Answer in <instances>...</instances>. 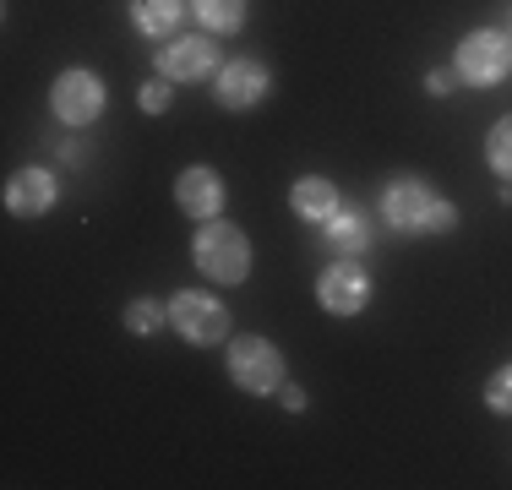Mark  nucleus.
<instances>
[{
    "mask_svg": "<svg viewBox=\"0 0 512 490\" xmlns=\"http://www.w3.org/2000/svg\"><path fill=\"white\" fill-rule=\"evenodd\" d=\"M142 109H148V115H164V109H169V88H164V82H148V88H142Z\"/></svg>",
    "mask_w": 512,
    "mask_h": 490,
    "instance_id": "obj_20",
    "label": "nucleus"
},
{
    "mask_svg": "<svg viewBox=\"0 0 512 490\" xmlns=\"http://www.w3.org/2000/svg\"><path fill=\"white\" fill-rule=\"evenodd\" d=\"M158 322H164V311H158L153 300H137V305L126 311V327H131V333H153Z\"/></svg>",
    "mask_w": 512,
    "mask_h": 490,
    "instance_id": "obj_18",
    "label": "nucleus"
},
{
    "mask_svg": "<svg viewBox=\"0 0 512 490\" xmlns=\"http://www.w3.org/2000/svg\"><path fill=\"white\" fill-rule=\"evenodd\" d=\"M191 6L207 22V33H235L246 22V0H191Z\"/></svg>",
    "mask_w": 512,
    "mask_h": 490,
    "instance_id": "obj_14",
    "label": "nucleus"
},
{
    "mask_svg": "<svg viewBox=\"0 0 512 490\" xmlns=\"http://www.w3.org/2000/svg\"><path fill=\"white\" fill-rule=\"evenodd\" d=\"M485 158H491V169H496V175H512V115H502V120L491 126Z\"/></svg>",
    "mask_w": 512,
    "mask_h": 490,
    "instance_id": "obj_16",
    "label": "nucleus"
},
{
    "mask_svg": "<svg viewBox=\"0 0 512 490\" xmlns=\"http://www.w3.org/2000/svg\"><path fill=\"white\" fill-rule=\"evenodd\" d=\"M158 66H164V77H175V82L207 77V71L218 66V44H207V39H175V44H164Z\"/></svg>",
    "mask_w": 512,
    "mask_h": 490,
    "instance_id": "obj_10",
    "label": "nucleus"
},
{
    "mask_svg": "<svg viewBox=\"0 0 512 490\" xmlns=\"http://www.w3.org/2000/svg\"><path fill=\"white\" fill-rule=\"evenodd\" d=\"M512 71V39L507 33H469V39L458 44V77L469 82H502Z\"/></svg>",
    "mask_w": 512,
    "mask_h": 490,
    "instance_id": "obj_4",
    "label": "nucleus"
},
{
    "mask_svg": "<svg viewBox=\"0 0 512 490\" xmlns=\"http://www.w3.org/2000/svg\"><path fill=\"white\" fill-rule=\"evenodd\" d=\"M6 207L17 218H39L55 207V175L50 169H22V175H11L6 186Z\"/></svg>",
    "mask_w": 512,
    "mask_h": 490,
    "instance_id": "obj_9",
    "label": "nucleus"
},
{
    "mask_svg": "<svg viewBox=\"0 0 512 490\" xmlns=\"http://www.w3.org/2000/svg\"><path fill=\"white\" fill-rule=\"evenodd\" d=\"M180 0H137V6H131V17H137V28L142 33H169L180 22Z\"/></svg>",
    "mask_w": 512,
    "mask_h": 490,
    "instance_id": "obj_15",
    "label": "nucleus"
},
{
    "mask_svg": "<svg viewBox=\"0 0 512 490\" xmlns=\"http://www.w3.org/2000/svg\"><path fill=\"white\" fill-rule=\"evenodd\" d=\"M229 376L240 392H278L284 387V360L267 338H235L229 349Z\"/></svg>",
    "mask_w": 512,
    "mask_h": 490,
    "instance_id": "obj_3",
    "label": "nucleus"
},
{
    "mask_svg": "<svg viewBox=\"0 0 512 490\" xmlns=\"http://www.w3.org/2000/svg\"><path fill=\"white\" fill-rule=\"evenodd\" d=\"M425 213H431V191L420 180H393L382 191V218L393 229H425Z\"/></svg>",
    "mask_w": 512,
    "mask_h": 490,
    "instance_id": "obj_8",
    "label": "nucleus"
},
{
    "mask_svg": "<svg viewBox=\"0 0 512 490\" xmlns=\"http://www.w3.org/2000/svg\"><path fill=\"white\" fill-rule=\"evenodd\" d=\"M425 88H431L436 98H442V93H453V71H431V77H425Z\"/></svg>",
    "mask_w": 512,
    "mask_h": 490,
    "instance_id": "obj_21",
    "label": "nucleus"
},
{
    "mask_svg": "<svg viewBox=\"0 0 512 490\" xmlns=\"http://www.w3.org/2000/svg\"><path fill=\"white\" fill-rule=\"evenodd\" d=\"M365 240H371V229H365L360 213H344V207H338V213L327 218V245H333L338 256H360Z\"/></svg>",
    "mask_w": 512,
    "mask_h": 490,
    "instance_id": "obj_13",
    "label": "nucleus"
},
{
    "mask_svg": "<svg viewBox=\"0 0 512 490\" xmlns=\"http://www.w3.org/2000/svg\"><path fill=\"white\" fill-rule=\"evenodd\" d=\"M262 93H267V71L256 60H229L218 71V104L224 109H251V104H262Z\"/></svg>",
    "mask_w": 512,
    "mask_h": 490,
    "instance_id": "obj_7",
    "label": "nucleus"
},
{
    "mask_svg": "<svg viewBox=\"0 0 512 490\" xmlns=\"http://www.w3.org/2000/svg\"><path fill=\"white\" fill-rule=\"evenodd\" d=\"M175 202L186 207L191 218H218V207H224V180L213 175V169H186L175 186Z\"/></svg>",
    "mask_w": 512,
    "mask_h": 490,
    "instance_id": "obj_11",
    "label": "nucleus"
},
{
    "mask_svg": "<svg viewBox=\"0 0 512 490\" xmlns=\"http://www.w3.org/2000/svg\"><path fill=\"white\" fill-rule=\"evenodd\" d=\"M289 207H295V218H306V224H327V218L338 213V191L327 186V180H300V186L289 191Z\"/></svg>",
    "mask_w": 512,
    "mask_h": 490,
    "instance_id": "obj_12",
    "label": "nucleus"
},
{
    "mask_svg": "<svg viewBox=\"0 0 512 490\" xmlns=\"http://www.w3.org/2000/svg\"><path fill=\"white\" fill-rule=\"evenodd\" d=\"M453 224H458V207H453V202H442V196H431V213H425V229H431V235H447Z\"/></svg>",
    "mask_w": 512,
    "mask_h": 490,
    "instance_id": "obj_19",
    "label": "nucleus"
},
{
    "mask_svg": "<svg viewBox=\"0 0 512 490\" xmlns=\"http://www.w3.org/2000/svg\"><path fill=\"white\" fill-rule=\"evenodd\" d=\"M197 267L218 284H246L251 273V245L235 224H202L197 235Z\"/></svg>",
    "mask_w": 512,
    "mask_h": 490,
    "instance_id": "obj_1",
    "label": "nucleus"
},
{
    "mask_svg": "<svg viewBox=\"0 0 512 490\" xmlns=\"http://www.w3.org/2000/svg\"><path fill=\"white\" fill-rule=\"evenodd\" d=\"M50 104H55V115L66 120V126H88V120H99V109H104V82L93 77V71H60Z\"/></svg>",
    "mask_w": 512,
    "mask_h": 490,
    "instance_id": "obj_5",
    "label": "nucleus"
},
{
    "mask_svg": "<svg viewBox=\"0 0 512 490\" xmlns=\"http://www.w3.org/2000/svg\"><path fill=\"white\" fill-rule=\"evenodd\" d=\"M485 403H491L496 414H512V365H502V371L485 382Z\"/></svg>",
    "mask_w": 512,
    "mask_h": 490,
    "instance_id": "obj_17",
    "label": "nucleus"
},
{
    "mask_svg": "<svg viewBox=\"0 0 512 490\" xmlns=\"http://www.w3.org/2000/svg\"><path fill=\"white\" fill-rule=\"evenodd\" d=\"M169 322H175V333L191 338V343H218L229 333V305L213 300V294H202V289H180L175 300H169Z\"/></svg>",
    "mask_w": 512,
    "mask_h": 490,
    "instance_id": "obj_2",
    "label": "nucleus"
},
{
    "mask_svg": "<svg viewBox=\"0 0 512 490\" xmlns=\"http://www.w3.org/2000/svg\"><path fill=\"white\" fill-rule=\"evenodd\" d=\"M278 398H284V409H306V392H300V387H284Z\"/></svg>",
    "mask_w": 512,
    "mask_h": 490,
    "instance_id": "obj_22",
    "label": "nucleus"
},
{
    "mask_svg": "<svg viewBox=\"0 0 512 490\" xmlns=\"http://www.w3.org/2000/svg\"><path fill=\"white\" fill-rule=\"evenodd\" d=\"M316 294H322V305L333 316H355L365 305V294H371V278H365L360 262H349V256H338L333 267L322 273V284H316Z\"/></svg>",
    "mask_w": 512,
    "mask_h": 490,
    "instance_id": "obj_6",
    "label": "nucleus"
}]
</instances>
